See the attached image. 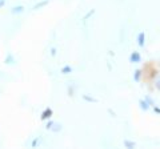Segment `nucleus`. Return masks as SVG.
Listing matches in <instances>:
<instances>
[{"instance_id":"obj_1","label":"nucleus","mask_w":160,"mask_h":149,"mask_svg":"<svg viewBox=\"0 0 160 149\" xmlns=\"http://www.w3.org/2000/svg\"><path fill=\"white\" fill-rule=\"evenodd\" d=\"M52 117V109L51 108H46L44 109V112L42 113V116H40V119L43 120V121H46V120H48V119H51Z\"/></svg>"},{"instance_id":"obj_2","label":"nucleus","mask_w":160,"mask_h":149,"mask_svg":"<svg viewBox=\"0 0 160 149\" xmlns=\"http://www.w3.org/2000/svg\"><path fill=\"white\" fill-rule=\"evenodd\" d=\"M141 60V56L139 52H136V51H133L132 53H131V56H129V61L131 63H140Z\"/></svg>"},{"instance_id":"obj_3","label":"nucleus","mask_w":160,"mask_h":149,"mask_svg":"<svg viewBox=\"0 0 160 149\" xmlns=\"http://www.w3.org/2000/svg\"><path fill=\"white\" fill-rule=\"evenodd\" d=\"M137 45L143 48L145 45V33L144 32H140V33L137 35Z\"/></svg>"},{"instance_id":"obj_4","label":"nucleus","mask_w":160,"mask_h":149,"mask_svg":"<svg viewBox=\"0 0 160 149\" xmlns=\"http://www.w3.org/2000/svg\"><path fill=\"white\" fill-rule=\"evenodd\" d=\"M24 9H25V8H24L23 5H15V7L11 8V13L12 15H19V13H23Z\"/></svg>"},{"instance_id":"obj_5","label":"nucleus","mask_w":160,"mask_h":149,"mask_svg":"<svg viewBox=\"0 0 160 149\" xmlns=\"http://www.w3.org/2000/svg\"><path fill=\"white\" fill-rule=\"evenodd\" d=\"M4 63L7 65H13L16 63V60H15V57H13V55L12 53H8L7 56H5V60H4Z\"/></svg>"},{"instance_id":"obj_6","label":"nucleus","mask_w":160,"mask_h":149,"mask_svg":"<svg viewBox=\"0 0 160 149\" xmlns=\"http://www.w3.org/2000/svg\"><path fill=\"white\" fill-rule=\"evenodd\" d=\"M42 141H43L42 136H39V137H35L33 140H32V142H31V146H32V148H37V146L42 144Z\"/></svg>"},{"instance_id":"obj_7","label":"nucleus","mask_w":160,"mask_h":149,"mask_svg":"<svg viewBox=\"0 0 160 149\" xmlns=\"http://www.w3.org/2000/svg\"><path fill=\"white\" fill-rule=\"evenodd\" d=\"M139 105H140L141 111H148L149 109V104L145 101V100H139Z\"/></svg>"},{"instance_id":"obj_8","label":"nucleus","mask_w":160,"mask_h":149,"mask_svg":"<svg viewBox=\"0 0 160 149\" xmlns=\"http://www.w3.org/2000/svg\"><path fill=\"white\" fill-rule=\"evenodd\" d=\"M48 3H50V0H42V1H39L37 4L33 5V9H40V8H43L44 5H47Z\"/></svg>"},{"instance_id":"obj_9","label":"nucleus","mask_w":160,"mask_h":149,"mask_svg":"<svg viewBox=\"0 0 160 149\" xmlns=\"http://www.w3.org/2000/svg\"><path fill=\"white\" fill-rule=\"evenodd\" d=\"M62 129H63L62 124H58V122H54V125H52V128H51V130H52V132H55V133L60 132Z\"/></svg>"},{"instance_id":"obj_10","label":"nucleus","mask_w":160,"mask_h":149,"mask_svg":"<svg viewBox=\"0 0 160 149\" xmlns=\"http://www.w3.org/2000/svg\"><path fill=\"white\" fill-rule=\"evenodd\" d=\"M124 146L125 148H128V149H133L135 146H136V142H133V141H129V140H124Z\"/></svg>"},{"instance_id":"obj_11","label":"nucleus","mask_w":160,"mask_h":149,"mask_svg":"<svg viewBox=\"0 0 160 149\" xmlns=\"http://www.w3.org/2000/svg\"><path fill=\"white\" fill-rule=\"evenodd\" d=\"M72 72V67H70V65H64L62 68V73L63 75H68V73Z\"/></svg>"},{"instance_id":"obj_12","label":"nucleus","mask_w":160,"mask_h":149,"mask_svg":"<svg viewBox=\"0 0 160 149\" xmlns=\"http://www.w3.org/2000/svg\"><path fill=\"white\" fill-rule=\"evenodd\" d=\"M83 99L86 100V101H88V103H98V100L95 99V97H92V96H88V95H83Z\"/></svg>"},{"instance_id":"obj_13","label":"nucleus","mask_w":160,"mask_h":149,"mask_svg":"<svg viewBox=\"0 0 160 149\" xmlns=\"http://www.w3.org/2000/svg\"><path fill=\"white\" fill-rule=\"evenodd\" d=\"M140 76H141V71L140 69H136V71H135V73H133V80L136 81H140Z\"/></svg>"},{"instance_id":"obj_14","label":"nucleus","mask_w":160,"mask_h":149,"mask_svg":"<svg viewBox=\"0 0 160 149\" xmlns=\"http://www.w3.org/2000/svg\"><path fill=\"white\" fill-rule=\"evenodd\" d=\"M144 100H145V101H147V103L149 104V105H155V101H153V100L151 99L149 96H145V97H144Z\"/></svg>"},{"instance_id":"obj_15","label":"nucleus","mask_w":160,"mask_h":149,"mask_svg":"<svg viewBox=\"0 0 160 149\" xmlns=\"http://www.w3.org/2000/svg\"><path fill=\"white\" fill-rule=\"evenodd\" d=\"M94 13H95V9H92V11H90V12H88V13H87L86 16H84V17H83V20H84V21H86V20L88 19V17H90V16H92V15H94Z\"/></svg>"},{"instance_id":"obj_16","label":"nucleus","mask_w":160,"mask_h":149,"mask_svg":"<svg viewBox=\"0 0 160 149\" xmlns=\"http://www.w3.org/2000/svg\"><path fill=\"white\" fill-rule=\"evenodd\" d=\"M54 122H55V121L50 120V121L47 122V125H46V128H47V129H51V128H52V125H54Z\"/></svg>"},{"instance_id":"obj_17","label":"nucleus","mask_w":160,"mask_h":149,"mask_svg":"<svg viewBox=\"0 0 160 149\" xmlns=\"http://www.w3.org/2000/svg\"><path fill=\"white\" fill-rule=\"evenodd\" d=\"M153 112H155V113H157V115H160V108L156 107V105H153Z\"/></svg>"},{"instance_id":"obj_18","label":"nucleus","mask_w":160,"mask_h":149,"mask_svg":"<svg viewBox=\"0 0 160 149\" xmlns=\"http://www.w3.org/2000/svg\"><path fill=\"white\" fill-rule=\"evenodd\" d=\"M51 56H56V48L55 47L51 48Z\"/></svg>"},{"instance_id":"obj_19","label":"nucleus","mask_w":160,"mask_h":149,"mask_svg":"<svg viewBox=\"0 0 160 149\" xmlns=\"http://www.w3.org/2000/svg\"><path fill=\"white\" fill-rule=\"evenodd\" d=\"M5 3H7V0H0V8L4 7V5H5Z\"/></svg>"},{"instance_id":"obj_20","label":"nucleus","mask_w":160,"mask_h":149,"mask_svg":"<svg viewBox=\"0 0 160 149\" xmlns=\"http://www.w3.org/2000/svg\"><path fill=\"white\" fill-rule=\"evenodd\" d=\"M156 88H157V89H160V79L156 81Z\"/></svg>"}]
</instances>
